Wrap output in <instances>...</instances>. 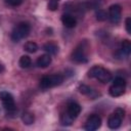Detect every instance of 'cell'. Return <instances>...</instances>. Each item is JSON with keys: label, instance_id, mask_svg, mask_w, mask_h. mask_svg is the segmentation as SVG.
Instances as JSON below:
<instances>
[{"label": "cell", "instance_id": "cell-1", "mask_svg": "<svg viewBox=\"0 0 131 131\" xmlns=\"http://www.w3.org/2000/svg\"><path fill=\"white\" fill-rule=\"evenodd\" d=\"M88 77L98 80L101 83H108L112 80V74L101 66H94L88 71Z\"/></svg>", "mask_w": 131, "mask_h": 131}, {"label": "cell", "instance_id": "cell-2", "mask_svg": "<svg viewBox=\"0 0 131 131\" xmlns=\"http://www.w3.org/2000/svg\"><path fill=\"white\" fill-rule=\"evenodd\" d=\"M30 31H31L30 24L26 21H21L13 28L11 32V40L13 42H19L21 39L29 36Z\"/></svg>", "mask_w": 131, "mask_h": 131}, {"label": "cell", "instance_id": "cell-3", "mask_svg": "<svg viewBox=\"0 0 131 131\" xmlns=\"http://www.w3.org/2000/svg\"><path fill=\"white\" fill-rule=\"evenodd\" d=\"M63 82V77L59 74H53V75H48L44 76L40 80V87L42 89H49L55 86L60 85Z\"/></svg>", "mask_w": 131, "mask_h": 131}, {"label": "cell", "instance_id": "cell-4", "mask_svg": "<svg viewBox=\"0 0 131 131\" xmlns=\"http://www.w3.org/2000/svg\"><path fill=\"white\" fill-rule=\"evenodd\" d=\"M126 90V81L122 77H117L113 80V83L108 89V92L111 96L118 97L125 93Z\"/></svg>", "mask_w": 131, "mask_h": 131}, {"label": "cell", "instance_id": "cell-5", "mask_svg": "<svg viewBox=\"0 0 131 131\" xmlns=\"http://www.w3.org/2000/svg\"><path fill=\"white\" fill-rule=\"evenodd\" d=\"M87 48V42L83 41L81 42L73 51L72 53V59L78 63H85L88 61V57H87V52L86 49Z\"/></svg>", "mask_w": 131, "mask_h": 131}, {"label": "cell", "instance_id": "cell-6", "mask_svg": "<svg viewBox=\"0 0 131 131\" xmlns=\"http://www.w3.org/2000/svg\"><path fill=\"white\" fill-rule=\"evenodd\" d=\"M125 117V111L121 107H117L114 113L108 117V120H107V126L110 129H118L121 124H122V121Z\"/></svg>", "mask_w": 131, "mask_h": 131}, {"label": "cell", "instance_id": "cell-7", "mask_svg": "<svg viewBox=\"0 0 131 131\" xmlns=\"http://www.w3.org/2000/svg\"><path fill=\"white\" fill-rule=\"evenodd\" d=\"M0 99L3 103L4 108L7 112H14L15 111V103H14V99L13 96L7 92V91H1L0 92Z\"/></svg>", "mask_w": 131, "mask_h": 131}, {"label": "cell", "instance_id": "cell-8", "mask_svg": "<svg viewBox=\"0 0 131 131\" xmlns=\"http://www.w3.org/2000/svg\"><path fill=\"white\" fill-rule=\"evenodd\" d=\"M101 125V119L98 115H91L88 117L86 123H85V130L87 131H94L97 130Z\"/></svg>", "mask_w": 131, "mask_h": 131}, {"label": "cell", "instance_id": "cell-9", "mask_svg": "<svg viewBox=\"0 0 131 131\" xmlns=\"http://www.w3.org/2000/svg\"><path fill=\"white\" fill-rule=\"evenodd\" d=\"M121 6L118 4H113L108 8V18L111 23L113 24H118L121 20Z\"/></svg>", "mask_w": 131, "mask_h": 131}, {"label": "cell", "instance_id": "cell-10", "mask_svg": "<svg viewBox=\"0 0 131 131\" xmlns=\"http://www.w3.org/2000/svg\"><path fill=\"white\" fill-rule=\"evenodd\" d=\"M72 119H76L79 114L81 113V106L79 103L75 102V101H69L68 105H67V112H66Z\"/></svg>", "mask_w": 131, "mask_h": 131}, {"label": "cell", "instance_id": "cell-11", "mask_svg": "<svg viewBox=\"0 0 131 131\" xmlns=\"http://www.w3.org/2000/svg\"><path fill=\"white\" fill-rule=\"evenodd\" d=\"M61 23L66 28H69V29L75 28L76 25H77L76 18L72 14H69V13H66L61 16Z\"/></svg>", "mask_w": 131, "mask_h": 131}, {"label": "cell", "instance_id": "cell-12", "mask_svg": "<svg viewBox=\"0 0 131 131\" xmlns=\"http://www.w3.org/2000/svg\"><path fill=\"white\" fill-rule=\"evenodd\" d=\"M78 89H79V91H80L82 94L87 95V96H89V97H91V98H96V97L99 95V93H97L94 89H92L91 87H89V86H87V85H84V84L80 85Z\"/></svg>", "mask_w": 131, "mask_h": 131}, {"label": "cell", "instance_id": "cell-13", "mask_svg": "<svg viewBox=\"0 0 131 131\" xmlns=\"http://www.w3.org/2000/svg\"><path fill=\"white\" fill-rule=\"evenodd\" d=\"M51 60L52 59H51V57H50L49 54H43V55H41V56L38 57L36 63H37V66L39 68H47L51 63Z\"/></svg>", "mask_w": 131, "mask_h": 131}, {"label": "cell", "instance_id": "cell-14", "mask_svg": "<svg viewBox=\"0 0 131 131\" xmlns=\"http://www.w3.org/2000/svg\"><path fill=\"white\" fill-rule=\"evenodd\" d=\"M43 50L47 52L49 55H54L58 52V46L53 42H47L43 46Z\"/></svg>", "mask_w": 131, "mask_h": 131}, {"label": "cell", "instance_id": "cell-15", "mask_svg": "<svg viewBox=\"0 0 131 131\" xmlns=\"http://www.w3.org/2000/svg\"><path fill=\"white\" fill-rule=\"evenodd\" d=\"M120 50H121L122 54L128 56L130 54V52H131V43H130V41L129 40H123L122 43H121Z\"/></svg>", "mask_w": 131, "mask_h": 131}, {"label": "cell", "instance_id": "cell-16", "mask_svg": "<svg viewBox=\"0 0 131 131\" xmlns=\"http://www.w3.org/2000/svg\"><path fill=\"white\" fill-rule=\"evenodd\" d=\"M32 63V60H31V57L29 55H23L20 56L19 58V61H18V64L20 68L23 69H28Z\"/></svg>", "mask_w": 131, "mask_h": 131}, {"label": "cell", "instance_id": "cell-17", "mask_svg": "<svg viewBox=\"0 0 131 131\" xmlns=\"http://www.w3.org/2000/svg\"><path fill=\"white\" fill-rule=\"evenodd\" d=\"M21 120H23L24 124H26V125H31V124L34 123L35 118H34V115H33V114H31V113H29V112H26V113H24V114L21 115Z\"/></svg>", "mask_w": 131, "mask_h": 131}, {"label": "cell", "instance_id": "cell-18", "mask_svg": "<svg viewBox=\"0 0 131 131\" xmlns=\"http://www.w3.org/2000/svg\"><path fill=\"white\" fill-rule=\"evenodd\" d=\"M24 49L29 53H35L38 50V45L35 42H27L24 46Z\"/></svg>", "mask_w": 131, "mask_h": 131}, {"label": "cell", "instance_id": "cell-19", "mask_svg": "<svg viewBox=\"0 0 131 131\" xmlns=\"http://www.w3.org/2000/svg\"><path fill=\"white\" fill-rule=\"evenodd\" d=\"M74 122V119H72L67 113H63L60 117V123L62 126H71L72 123Z\"/></svg>", "mask_w": 131, "mask_h": 131}, {"label": "cell", "instance_id": "cell-20", "mask_svg": "<svg viewBox=\"0 0 131 131\" xmlns=\"http://www.w3.org/2000/svg\"><path fill=\"white\" fill-rule=\"evenodd\" d=\"M95 16H96V19L99 20V21H103V20H105L106 17H107L106 12H105L104 10H102V9H98V10H96V12H95Z\"/></svg>", "mask_w": 131, "mask_h": 131}, {"label": "cell", "instance_id": "cell-21", "mask_svg": "<svg viewBox=\"0 0 131 131\" xmlns=\"http://www.w3.org/2000/svg\"><path fill=\"white\" fill-rule=\"evenodd\" d=\"M4 2L9 6L16 7V6H18L23 3V0H4Z\"/></svg>", "mask_w": 131, "mask_h": 131}, {"label": "cell", "instance_id": "cell-22", "mask_svg": "<svg viewBox=\"0 0 131 131\" xmlns=\"http://www.w3.org/2000/svg\"><path fill=\"white\" fill-rule=\"evenodd\" d=\"M58 7V0H50L49 3H48V8L52 11L56 10Z\"/></svg>", "mask_w": 131, "mask_h": 131}, {"label": "cell", "instance_id": "cell-23", "mask_svg": "<svg viewBox=\"0 0 131 131\" xmlns=\"http://www.w3.org/2000/svg\"><path fill=\"white\" fill-rule=\"evenodd\" d=\"M125 25H126V31L128 34H131V18L127 17L125 20Z\"/></svg>", "mask_w": 131, "mask_h": 131}, {"label": "cell", "instance_id": "cell-24", "mask_svg": "<svg viewBox=\"0 0 131 131\" xmlns=\"http://www.w3.org/2000/svg\"><path fill=\"white\" fill-rule=\"evenodd\" d=\"M2 72H4V66H3V64L0 62V74H1Z\"/></svg>", "mask_w": 131, "mask_h": 131}]
</instances>
